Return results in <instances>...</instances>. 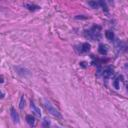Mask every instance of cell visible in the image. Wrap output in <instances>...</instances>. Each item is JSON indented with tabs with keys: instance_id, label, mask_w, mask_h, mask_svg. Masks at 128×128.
I'll return each mask as SVG.
<instances>
[{
	"instance_id": "5bb4252c",
	"label": "cell",
	"mask_w": 128,
	"mask_h": 128,
	"mask_svg": "<svg viewBox=\"0 0 128 128\" xmlns=\"http://www.w3.org/2000/svg\"><path fill=\"white\" fill-rule=\"evenodd\" d=\"M88 4H89L90 6H92L93 8H98V7H99V3L96 2V1H89Z\"/></svg>"
},
{
	"instance_id": "8992f818",
	"label": "cell",
	"mask_w": 128,
	"mask_h": 128,
	"mask_svg": "<svg viewBox=\"0 0 128 128\" xmlns=\"http://www.w3.org/2000/svg\"><path fill=\"white\" fill-rule=\"evenodd\" d=\"M24 6L28 9V10H31V11H34V10H38L40 9V7L38 5H35V4H31V3H25Z\"/></svg>"
},
{
	"instance_id": "7c38bea8",
	"label": "cell",
	"mask_w": 128,
	"mask_h": 128,
	"mask_svg": "<svg viewBox=\"0 0 128 128\" xmlns=\"http://www.w3.org/2000/svg\"><path fill=\"white\" fill-rule=\"evenodd\" d=\"M121 81H122V76H118V77L116 78V80L114 81V86H115L116 89L120 88V82H121Z\"/></svg>"
},
{
	"instance_id": "9a60e30c",
	"label": "cell",
	"mask_w": 128,
	"mask_h": 128,
	"mask_svg": "<svg viewBox=\"0 0 128 128\" xmlns=\"http://www.w3.org/2000/svg\"><path fill=\"white\" fill-rule=\"evenodd\" d=\"M98 3H99V6H101V7L103 8V10H105V11L107 12V6H106V3L103 2V1H99Z\"/></svg>"
},
{
	"instance_id": "3957f363",
	"label": "cell",
	"mask_w": 128,
	"mask_h": 128,
	"mask_svg": "<svg viewBox=\"0 0 128 128\" xmlns=\"http://www.w3.org/2000/svg\"><path fill=\"white\" fill-rule=\"evenodd\" d=\"M113 74H114V70H113V68H111V67H108V68L104 69V70H103V73H102V75H103V77H104L105 79L110 78Z\"/></svg>"
},
{
	"instance_id": "6da1fadb",
	"label": "cell",
	"mask_w": 128,
	"mask_h": 128,
	"mask_svg": "<svg viewBox=\"0 0 128 128\" xmlns=\"http://www.w3.org/2000/svg\"><path fill=\"white\" fill-rule=\"evenodd\" d=\"M100 31H101V27L100 26H97V25H94L92 26V28L87 32V36L89 38H91L92 40H99L101 35H100Z\"/></svg>"
},
{
	"instance_id": "8fae6325",
	"label": "cell",
	"mask_w": 128,
	"mask_h": 128,
	"mask_svg": "<svg viewBox=\"0 0 128 128\" xmlns=\"http://www.w3.org/2000/svg\"><path fill=\"white\" fill-rule=\"evenodd\" d=\"M105 36H106V38H107L109 41H113V40H114V33H113L112 31H110V30L106 31Z\"/></svg>"
},
{
	"instance_id": "52a82bcc",
	"label": "cell",
	"mask_w": 128,
	"mask_h": 128,
	"mask_svg": "<svg viewBox=\"0 0 128 128\" xmlns=\"http://www.w3.org/2000/svg\"><path fill=\"white\" fill-rule=\"evenodd\" d=\"M89 50H90V44H88V43L81 44V46H80V52L85 53V52H88Z\"/></svg>"
},
{
	"instance_id": "5b68a950",
	"label": "cell",
	"mask_w": 128,
	"mask_h": 128,
	"mask_svg": "<svg viewBox=\"0 0 128 128\" xmlns=\"http://www.w3.org/2000/svg\"><path fill=\"white\" fill-rule=\"evenodd\" d=\"M11 117L14 123H19V115L14 109H11Z\"/></svg>"
},
{
	"instance_id": "9c48e42d",
	"label": "cell",
	"mask_w": 128,
	"mask_h": 128,
	"mask_svg": "<svg viewBox=\"0 0 128 128\" xmlns=\"http://www.w3.org/2000/svg\"><path fill=\"white\" fill-rule=\"evenodd\" d=\"M98 51H99L100 54L106 55V54H107V47H106V45L100 44V45H99V48H98Z\"/></svg>"
},
{
	"instance_id": "30bf717a",
	"label": "cell",
	"mask_w": 128,
	"mask_h": 128,
	"mask_svg": "<svg viewBox=\"0 0 128 128\" xmlns=\"http://www.w3.org/2000/svg\"><path fill=\"white\" fill-rule=\"evenodd\" d=\"M16 70H17V72H18L19 74H21L22 76H26V75H28V74H29L28 70H26L25 68H20V67H17V68H16Z\"/></svg>"
},
{
	"instance_id": "2e32d148",
	"label": "cell",
	"mask_w": 128,
	"mask_h": 128,
	"mask_svg": "<svg viewBox=\"0 0 128 128\" xmlns=\"http://www.w3.org/2000/svg\"><path fill=\"white\" fill-rule=\"evenodd\" d=\"M49 125H50L49 121H48L47 119H44V120H43V127H44V128H48Z\"/></svg>"
},
{
	"instance_id": "ac0fdd59",
	"label": "cell",
	"mask_w": 128,
	"mask_h": 128,
	"mask_svg": "<svg viewBox=\"0 0 128 128\" xmlns=\"http://www.w3.org/2000/svg\"><path fill=\"white\" fill-rule=\"evenodd\" d=\"M0 82H1V83L3 82V78H2V77H0Z\"/></svg>"
},
{
	"instance_id": "277c9868",
	"label": "cell",
	"mask_w": 128,
	"mask_h": 128,
	"mask_svg": "<svg viewBox=\"0 0 128 128\" xmlns=\"http://www.w3.org/2000/svg\"><path fill=\"white\" fill-rule=\"evenodd\" d=\"M31 109H32V112L37 116V117H41V112H40V109L33 103L31 102Z\"/></svg>"
},
{
	"instance_id": "4fadbf2b",
	"label": "cell",
	"mask_w": 128,
	"mask_h": 128,
	"mask_svg": "<svg viewBox=\"0 0 128 128\" xmlns=\"http://www.w3.org/2000/svg\"><path fill=\"white\" fill-rule=\"evenodd\" d=\"M19 107H20V109H23L24 107H25V99H24V97L22 96L21 98H20V102H19Z\"/></svg>"
},
{
	"instance_id": "ba28073f",
	"label": "cell",
	"mask_w": 128,
	"mask_h": 128,
	"mask_svg": "<svg viewBox=\"0 0 128 128\" xmlns=\"http://www.w3.org/2000/svg\"><path fill=\"white\" fill-rule=\"evenodd\" d=\"M26 122L30 125V126H34L35 125V117L32 115H27L26 116Z\"/></svg>"
},
{
	"instance_id": "e0dca14e",
	"label": "cell",
	"mask_w": 128,
	"mask_h": 128,
	"mask_svg": "<svg viewBox=\"0 0 128 128\" xmlns=\"http://www.w3.org/2000/svg\"><path fill=\"white\" fill-rule=\"evenodd\" d=\"M0 97H1V98H2V97H3V93H2V92H1V91H0Z\"/></svg>"
},
{
	"instance_id": "7a4b0ae2",
	"label": "cell",
	"mask_w": 128,
	"mask_h": 128,
	"mask_svg": "<svg viewBox=\"0 0 128 128\" xmlns=\"http://www.w3.org/2000/svg\"><path fill=\"white\" fill-rule=\"evenodd\" d=\"M44 106H45V108L47 109V111L50 113V114H52L53 116H56V117H61V115H60V113H59V111L51 104V102L50 101H48V100H44Z\"/></svg>"
}]
</instances>
